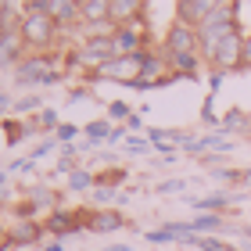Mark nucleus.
Returning a JSON list of instances; mask_svg holds the SVG:
<instances>
[{"mask_svg": "<svg viewBox=\"0 0 251 251\" xmlns=\"http://www.w3.org/2000/svg\"><path fill=\"white\" fill-rule=\"evenodd\" d=\"M144 54H119V58H111L97 75L100 79H115V83H140L144 79Z\"/></svg>", "mask_w": 251, "mask_h": 251, "instance_id": "4", "label": "nucleus"}, {"mask_svg": "<svg viewBox=\"0 0 251 251\" xmlns=\"http://www.w3.org/2000/svg\"><path fill=\"white\" fill-rule=\"evenodd\" d=\"M244 40L241 29H233L230 36H223L219 43H215V50L208 54V65L219 68V72H230V68H241L244 65Z\"/></svg>", "mask_w": 251, "mask_h": 251, "instance_id": "3", "label": "nucleus"}, {"mask_svg": "<svg viewBox=\"0 0 251 251\" xmlns=\"http://www.w3.org/2000/svg\"><path fill=\"white\" fill-rule=\"evenodd\" d=\"M22 36L18 32H0V61H11V58H18L22 54Z\"/></svg>", "mask_w": 251, "mask_h": 251, "instance_id": "9", "label": "nucleus"}, {"mask_svg": "<svg viewBox=\"0 0 251 251\" xmlns=\"http://www.w3.org/2000/svg\"><path fill=\"white\" fill-rule=\"evenodd\" d=\"M144 15V4L140 0H111V22L122 29V25H129V22H140Z\"/></svg>", "mask_w": 251, "mask_h": 251, "instance_id": "7", "label": "nucleus"}, {"mask_svg": "<svg viewBox=\"0 0 251 251\" xmlns=\"http://www.w3.org/2000/svg\"><path fill=\"white\" fill-rule=\"evenodd\" d=\"M162 54L169 58L173 72H190V68L198 65V58H201V36H198V29L176 18L173 25H169V32L162 36Z\"/></svg>", "mask_w": 251, "mask_h": 251, "instance_id": "1", "label": "nucleus"}, {"mask_svg": "<svg viewBox=\"0 0 251 251\" xmlns=\"http://www.w3.org/2000/svg\"><path fill=\"white\" fill-rule=\"evenodd\" d=\"M36 226H32V223H15V230H11L7 237H11V241H36Z\"/></svg>", "mask_w": 251, "mask_h": 251, "instance_id": "11", "label": "nucleus"}, {"mask_svg": "<svg viewBox=\"0 0 251 251\" xmlns=\"http://www.w3.org/2000/svg\"><path fill=\"white\" fill-rule=\"evenodd\" d=\"M58 29L61 25L43 11V0H36V4H22V29H18V36H22V43H25L29 50L47 54L54 43H58Z\"/></svg>", "mask_w": 251, "mask_h": 251, "instance_id": "2", "label": "nucleus"}, {"mask_svg": "<svg viewBox=\"0 0 251 251\" xmlns=\"http://www.w3.org/2000/svg\"><path fill=\"white\" fill-rule=\"evenodd\" d=\"M43 11H47L58 25H75V22H83L75 0H43Z\"/></svg>", "mask_w": 251, "mask_h": 251, "instance_id": "6", "label": "nucleus"}, {"mask_svg": "<svg viewBox=\"0 0 251 251\" xmlns=\"http://www.w3.org/2000/svg\"><path fill=\"white\" fill-rule=\"evenodd\" d=\"M122 226V215L115 212H97V219H90V230H115Z\"/></svg>", "mask_w": 251, "mask_h": 251, "instance_id": "10", "label": "nucleus"}, {"mask_svg": "<svg viewBox=\"0 0 251 251\" xmlns=\"http://www.w3.org/2000/svg\"><path fill=\"white\" fill-rule=\"evenodd\" d=\"M215 7H219L215 0H183V4H176V18L194 25V29H201L204 22L215 15Z\"/></svg>", "mask_w": 251, "mask_h": 251, "instance_id": "5", "label": "nucleus"}, {"mask_svg": "<svg viewBox=\"0 0 251 251\" xmlns=\"http://www.w3.org/2000/svg\"><path fill=\"white\" fill-rule=\"evenodd\" d=\"M244 65H251V36L244 40Z\"/></svg>", "mask_w": 251, "mask_h": 251, "instance_id": "12", "label": "nucleus"}, {"mask_svg": "<svg viewBox=\"0 0 251 251\" xmlns=\"http://www.w3.org/2000/svg\"><path fill=\"white\" fill-rule=\"evenodd\" d=\"M79 25H90V22H108L111 18V0H79Z\"/></svg>", "mask_w": 251, "mask_h": 251, "instance_id": "8", "label": "nucleus"}]
</instances>
